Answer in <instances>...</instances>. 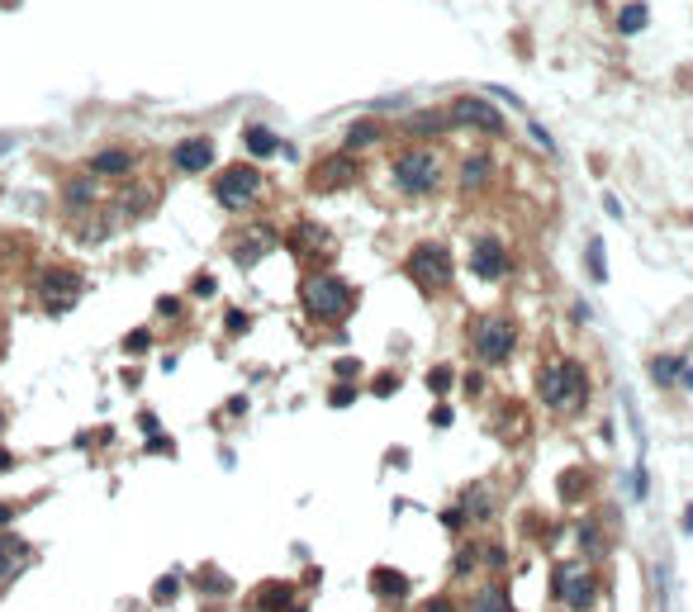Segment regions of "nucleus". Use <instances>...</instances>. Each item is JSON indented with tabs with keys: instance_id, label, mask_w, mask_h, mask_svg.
I'll use <instances>...</instances> for the list:
<instances>
[{
	"instance_id": "17",
	"label": "nucleus",
	"mask_w": 693,
	"mask_h": 612,
	"mask_svg": "<svg viewBox=\"0 0 693 612\" xmlns=\"http://www.w3.org/2000/svg\"><path fill=\"white\" fill-rule=\"evenodd\" d=\"M489 157L485 153H470L466 162H461V190H480L485 186V180H489Z\"/></svg>"
},
{
	"instance_id": "10",
	"label": "nucleus",
	"mask_w": 693,
	"mask_h": 612,
	"mask_svg": "<svg viewBox=\"0 0 693 612\" xmlns=\"http://www.w3.org/2000/svg\"><path fill=\"white\" fill-rule=\"evenodd\" d=\"M470 271L480 275V280H499L508 271V247L494 238V233L475 238V247H470Z\"/></svg>"
},
{
	"instance_id": "11",
	"label": "nucleus",
	"mask_w": 693,
	"mask_h": 612,
	"mask_svg": "<svg viewBox=\"0 0 693 612\" xmlns=\"http://www.w3.org/2000/svg\"><path fill=\"white\" fill-rule=\"evenodd\" d=\"M29 565H34V546L14 532H0V584H14Z\"/></svg>"
},
{
	"instance_id": "34",
	"label": "nucleus",
	"mask_w": 693,
	"mask_h": 612,
	"mask_svg": "<svg viewBox=\"0 0 693 612\" xmlns=\"http://www.w3.org/2000/svg\"><path fill=\"white\" fill-rule=\"evenodd\" d=\"M157 309H162V313H167V319H176V313H180V300H162Z\"/></svg>"
},
{
	"instance_id": "39",
	"label": "nucleus",
	"mask_w": 693,
	"mask_h": 612,
	"mask_svg": "<svg viewBox=\"0 0 693 612\" xmlns=\"http://www.w3.org/2000/svg\"><path fill=\"white\" fill-rule=\"evenodd\" d=\"M0 356H5V323H0Z\"/></svg>"
},
{
	"instance_id": "26",
	"label": "nucleus",
	"mask_w": 693,
	"mask_h": 612,
	"mask_svg": "<svg viewBox=\"0 0 693 612\" xmlns=\"http://www.w3.org/2000/svg\"><path fill=\"white\" fill-rule=\"evenodd\" d=\"M466 512H475V518H489V489L485 485L466 494Z\"/></svg>"
},
{
	"instance_id": "13",
	"label": "nucleus",
	"mask_w": 693,
	"mask_h": 612,
	"mask_svg": "<svg viewBox=\"0 0 693 612\" xmlns=\"http://www.w3.org/2000/svg\"><path fill=\"white\" fill-rule=\"evenodd\" d=\"M209 162H214V143H209V138H180V143L171 147V167L186 171V176L205 171Z\"/></svg>"
},
{
	"instance_id": "16",
	"label": "nucleus",
	"mask_w": 693,
	"mask_h": 612,
	"mask_svg": "<svg viewBox=\"0 0 693 612\" xmlns=\"http://www.w3.org/2000/svg\"><path fill=\"white\" fill-rule=\"evenodd\" d=\"M138 167V157L128 147H105V153L91 157V176H128Z\"/></svg>"
},
{
	"instance_id": "38",
	"label": "nucleus",
	"mask_w": 693,
	"mask_h": 612,
	"mask_svg": "<svg viewBox=\"0 0 693 612\" xmlns=\"http://www.w3.org/2000/svg\"><path fill=\"white\" fill-rule=\"evenodd\" d=\"M14 466V460H10V451H0V470H10Z\"/></svg>"
},
{
	"instance_id": "25",
	"label": "nucleus",
	"mask_w": 693,
	"mask_h": 612,
	"mask_svg": "<svg viewBox=\"0 0 693 612\" xmlns=\"http://www.w3.org/2000/svg\"><path fill=\"white\" fill-rule=\"evenodd\" d=\"M618 29H622V34H641V29H646V10L627 5V14H618Z\"/></svg>"
},
{
	"instance_id": "4",
	"label": "nucleus",
	"mask_w": 693,
	"mask_h": 612,
	"mask_svg": "<svg viewBox=\"0 0 693 612\" xmlns=\"http://www.w3.org/2000/svg\"><path fill=\"white\" fill-rule=\"evenodd\" d=\"M394 186L404 195H433L442 186V157L433 147H408L394 157Z\"/></svg>"
},
{
	"instance_id": "9",
	"label": "nucleus",
	"mask_w": 693,
	"mask_h": 612,
	"mask_svg": "<svg viewBox=\"0 0 693 612\" xmlns=\"http://www.w3.org/2000/svg\"><path fill=\"white\" fill-rule=\"evenodd\" d=\"M447 119L470 124V128H485V134H504V114L494 109L489 101H475V95H461V101H452Z\"/></svg>"
},
{
	"instance_id": "18",
	"label": "nucleus",
	"mask_w": 693,
	"mask_h": 612,
	"mask_svg": "<svg viewBox=\"0 0 693 612\" xmlns=\"http://www.w3.org/2000/svg\"><path fill=\"white\" fill-rule=\"evenodd\" d=\"M242 143H247V153H252V157H271V153H280V138L271 134V128H261V124L247 128Z\"/></svg>"
},
{
	"instance_id": "37",
	"label": "nucleus",
	"mask_w": 693,
	"mask_h": 612,
	"mask_svg": "<svg viewBox=\"0 0 693 612\" xmlns=\"http://www.w3.org/2000/svg\"><path fill=\"white\" fill-rule=\"evenodd\" d=\"M10 147H14V138H10V134H0V157H5Z\"/></svg>"
},
{
	"instance_id": "6",
	"label": "nucleus",
	"mask_w": 693,
	"mask_h": 612,
	"mask_svg": "<svg viewBox=\"0 0 693 612\" xmlns=\"http://www.w3.org/2000/svg\"><path fill=\"white\" fill-rule=\"evenodd\" d=\"M34 294H39V304L43 313H72L76 300H81V275L72 267H43L39 280H34Z\"/></svg>"
},
{
	"instance_id": "23",
	"label": "nucleus",
	"mask_w": 693,
	"mask_h": 612,
	"mask_svg": "<svg viewBox=\"0 0 693 612\" xmlns=\"http://www.w3.org/2000/svg\"><path fill=\"white\" fill-rule=\"evenodd\" d=\"M200 589H205V593H228V589H233V579L219 574L214 565H205V570H200Z\"/></svg>"
},
{
	"instance_id": "33",
	"label": "nucleus",
	"mask_w": 693,
	"mask_h": 612,
	"mask_svg": "<svg viewBox=\"0 0 693 612\" xmlns=\"http://www.w3.org/2000/svg\"><path fill=\"white\" fill-rule=\"evenodd\" d=\"M390 389H399V380H394V375H381V380H375V394H390Z\"/></svg>"
},
{
	"instance_id": "35",
	"label": "nucleus",
	"mask_w": 693,
	"mask_h": 612,
	"mask_svg": "<svg viewBox=\"0 0 693 612\" xmlns=\"http://www.w3.org/2000/svg\"><path fill=\"white\" fill-rule=\"evenodd\" d=\"M427 612H452V603H447V599H437V603H427Z\"/></svg>"
},
{
	"instance_id": "20",
	"label": "nucleus",
	"mask_w": 693,
	"mask_h": 612,
	"mask_svg": "<svg viewBox=\"0 0 693 612\" xmlns=\"http://www.w3.org/2000/svg\"><path fill=\"white\" fill-rule=\"evenodd\" d=\"M470 612H513V603H508V589H499V584H489L480 599H475V608Z\"/></svg>"
},
{
	"instance_id": "2",
	"label": "nucleus",
	"mask_w": 693,
	"mask_h": 612,
	"mask_svg": "<svg viewBox=\"0 0 693 612\" xmlns=\"http://www.w3.org/2000/svg\"><path fill=\"white\" fill-rule=\"evenodd\" d=\"M300 300H304V309H309L319 323H346V319H352V309H356V290L346 285L342 275L313 271V275H304Z\"/></svg>"
},
{
	"instance_id": "3",
	"label": "nucleus",
	"mask_w": 693,
	"mask_h": 612,
	"mask_svg": "<svg viewBox=\"0 0 693 612\" xmlns=\"http://www.w3.org/2000/svg\"><path fill=\"white\" fill-rule=\"evenodd\" d=\"M593 593H599V579H593L589 560H566V565H556L551 599H556L560 612H584L593 603Z\"/></svg>"
},
{
	"instance_id": "15",
	"label": "nucleus",
	"mask_w": 693,
	"mask_h": 612,
	"mask_svg": "<svg viewBox=\"0 0 693 612\" xmlns=\"http://www.w3.org/2000/svg\"><path fill=\"white\" fill-rule=\"evenodd\" d=\"M371 593H375V599H385V603H404L408 599V574L390 570V565H375L371 570Z\"/></svg>"
},
{
	"instance_id": "32",
	"label": "nucleus",
	"mask_w": 693,
	"mask_h": 612,
	"mask_svg": "<svg viewBox=\"0 0 693 612\" xmlns=\"http://www.w3.org/2000/svg\"><path fill=\"white\" fill-rule=\"evenodd\" d=\"M228 333H247V313H238V309L228 313Z\"/></svg>"
},
{
	"instance_id": "8",
	"label": "nucleus",
	"mask_w": 693,
	"mask_h": 612,
	"mask_svg": "<svg viewBox=\"0 0 693 612\" xmlns=\"http://www.w3.org/2000/svg\"><path fill=\"white\" fill-rule=\"evenodd\" d=\"M470 342H475V356H480L485 366H499V361L513 356V346H518V328H513V319H504V313H489V319L475 323Z\"/></svg>"
},
{
	"instance_id": "28",
	"label": "nucleus",
	"mask_w": 693,
	"mask_h": 612,
	"mask_svg": "<svg viewBox=\"0 0 693 612\" xmlns=\"http://www.w3.org/2000/svg\"><path fill=\"white\" fill-rule=\"evenodd\" d=\"M147 346H153V333H147V328H138V333H128V337H124V352H134V356L147 352Z\"/></svg>"
},
{
	"instance_id": "19",
	"label": "nucleus",
	"mask_w": 693,
	"mask_h": 612,
	"mask_svg": "<svg viewBox=\"0 0 693 612\" xmlns=\"http://www.w3.org/2000/svg\"><path fill=\"white\" fill-rule=\"evenodd\" d=\"M385 134V128L381 124H375V119H361V124H352V128H346V153H356V147H366V143H375V138H381Z\"/></svg>"
},
{
	"instance_id": "14",
	"label": "nucleus",
	"mask_w": 693,
	"mask_h": 612,
	"mask_svg": "<svg viewBox=\"0 0 693 612\" xmlns=\"http://www.w3.org/2000/svg\"><path fill=\"white\" fill-rule=\"evenodd\" d=\"M247 608H252V612H290L294 608V589L280 584V579H267V584L247 599Z\"/></svg>"
},
{
	"instance_id": "30",
	"label": "nucleus",
	"mask_w": 693,
	"mask_h": 612,
	"mask_svg": "<svg viewBox=\"0 0 693 612\" xmlns=\"http://www.w3.org/2000/svg\"><path fill=\"white\" fill-rule=\"evenodd\" d=\"M651 375H655V380H670V375H680V361H674V356H660V361H651Z\"/></svg>"
},
{
	"instance_id": "12",
	"label": "nucleus",
	"mask_w": 693,
	"mask_h": 612,
	"mask_svg": "<svg viewBox=\"0 0 693 612\" xmlns=\"http://www.w3.org/2000/svg\"><path fill=\"white\" fill-rule=\"evenodd\" d=\"M352 180H356L352 153H338V157H328V162H319V167L309 171V186L313 190H342V186H352Z\"/></svg>"
},
{
	"instance_id": "40",
	"label": "nucleus",
	"mask_w": 693,
	"mask_h": 612,
	"mask_svg": "<svg viewBox=\"0 0 693 612\" xmlns=\"http://www.w3.org/2000/svg\"><path fill=\"white\" fill-rule=\"evenodd\" d=\"M0 433H5V408H0Z\"/></svg>"
},
{
	"instance_id": "7",
	"label": "nucleus",
	"mask_w": 693,
	"mask_h": 612,
	"mask_svg": "<svg viewBox=\"0 0 693 612\" xmlns=\"http://www.w3.org/2000/svg\"><path fill=\"white\" fill-rule=\"evenodd\" d=\"M257 195H261V171L252 162H233V167H224L214 176V200L224 209H247V205H257Z\"/></svg>"
},
{
	"instance_id": "5",
	"label": "nucleus",
	"mask_w": 693,
	"mask_h": 612,
	"mask_svg": "<svg viewBox=\"0 0 693 612\" xmlns=\"http://www.w3.org/2000/svg\"><path fill=\"white\" fill-rule=\"evenodd\" d=\"M404 271L414 275V285L423 294H442L452 285V257H447V247H442V242H418L414 252H408Z\"/></svg>"
},
{
	"instance_id": "21",
	"label": "nucleus",
	"mask_w": 693,
	"mask_h": 612,
	"mask_svg": "<svg viewBox=\"0 0 693 612\" xmlns=\"http://www.w3.org/2000/svg\"><path fill=\"white\" fill-rule=\"evenodd\" d=\"M67 205H72V209H91V205H95V180H86V176H81V180H67Z\"/></svg>"
},
{
	"instance_id": "24",
	"label": "nucleus",
	"mask_w": 693,
	"mask_h": 612,
	"mask_svg": "<svg viewBox=\"0 0 693 612\" xmlns=\"http://www.w3.org/2000/svg\"><path fill=\"white\" fill-rule=\"evenodd\" d=\"M589 275L608 280V261H603V238H589Z\"/></svg>"
},
{
	"instance_id": "22",
	"label": "nucleus",
	"mask_w": 693,
	"mask_h": 612,
	"mask_svg": "<svg viewBox=\"0 0 693 612\" xmlns=\"http://www.w3.org/2000/svg\"><path fill=\"white\" fill-rule=\"evenodd\" d=\"M404 128H408V134H442V128H447V114H437V109L433 114H414Z\"/></svg>"
},
{
	"instance_id": "29",
	"label": "nucleus",
	"mask_w": 693,
	"mask_h": 612,
	"mask_svg": "<svg viewBox=\"0 0 693 612\" xmlns=\"http://www.w3.org/2000/svg\"><path fill=\"white\" fill-rule=\"evenodd\" d=\"M176 589H180V579H176V574H167V579H157L153 599H157V603H167V599H176Z\"/></svg>"
},
{
	"instance_id": "27",
	"label": "nucleus",
	"mask_w": 693,
	"mask_h": 612,
	"mask_svg": "<svg viewBox=\"0 0 693 612\" xmlns=\"http://www.w3.org/2000/svg\"><path fill=\"white\" fill-rule=\"evenodd\" d=\"M427 389H433V394H447V389H452V371H447V366L427 371Z\"/></svg>"
},
{
	"instance_id": "36",
	"label": "nucleus",
	"mask_w": 693,
	"mask_h": 612,
	"mask_svg": "<svg viewBox=\"0 0 693 612\" xmlns=\"http://www.w3.org/2000/svg\"><path fill=\"white\" fill-rule=\"evenodd\" d=\"M10 518H14V508H10V503H0V527H5Z\"/></svg>"
},
{
	"instance_id": "1",
	"label": "nucleus",
	"mask_w": 693,
	"mask_h": 612,
	"mask_svg": "<svg viewBox=\"0 0 693 612\" xmlns=\"http://www.w3.org/2000/svg\"><path fill=\"white\" fill-rule=\"evenodd\" d=\"M537 394L556 413H580L589 399V371L580 361H547L537 375Z\"/></svg>"
},
{
	"instance_id": "31",
	"label": "nucleus",
	"mask_w": 693,
	"mask_h": 612,
	"mask_svg": "<svg viewBox=\"0 0 693 612\" xmlns=\"http://www.w3.org/2000/svg\"><path fill=\"white\" fill-rule=\"evenodd\" d=\"M352 399H356V385H338L333 394H328V404H333V408H346Z\"/></svg>"
}]
</instances>
